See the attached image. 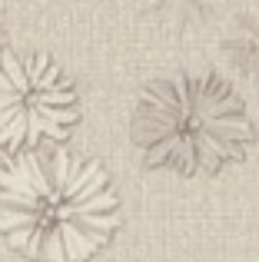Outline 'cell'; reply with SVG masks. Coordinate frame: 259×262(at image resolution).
Segmentation results:
<instances>
[{
	"mask_svg": "<svg viewBox=\"0 0 259 262\" xmlns=\"http://www.w3.org/2000/svg\"><path fill=\"white\" fill-rule=\"evenodd\" d=\"M117 226L120 199L97 160L33 149L0 173V232L33 262H87Z\"/></svg>",
	"mask_w": 259,
	"mask_h": 262,
	"instance_id": "1",
	"label": "cell"
},
{
	"mask_svg": "<svg viewBox=\"0 0 259 262\" xmlns=\"http://www.w3.org/2000/svg\"><path fill=\"white\" fill-rule=\"evenodd\" d=\"M256 140L246 103L226 77L183 70L149 80L133 110L143 163L176 176H213L240 163Z\"/></svg>",
	"mask_w": 259,
	"mask_h": 262,
	"instance_id": "2",
	"label": "cell"
},
{
	"mask_svg": "<svg viewBox=\"0 0 259 262\" xmlns=\"http://www.w3.org/2000/svg\"><path fill=\"white\" fill-rule=\"evenodd\" d=\"M80 116L70 77L47 53H0V149L33 153L70 136Z\"/></svg>",
	"mask_w": 259,
	"mask_h": 262,
	"instance_id": "3",
	"label": "cell"
},
{
	"mask_svg": "<svg viewBox=\"0 0 259 262\" xmlns=\"http://www.w3.org/2000/svg\"><path fill=\"white\" fill-rule=\"evenodd\" d=\"M220 53L240 80L259 86V7L233 13L220 37Z\"/></svg>",
	"mask_w": 259,
	"mask_h": 262,
	"instance_id": "4",
	"label": "cell"
},
{
	"mask_svg": "<svg viewBox=\"0 0 259 262\" xmlns=\"http://www.w3.org/2000/svg\"><path fill=\"white\" fill-rule=\"evenodd\" d=\"M146 17L169 33H196L223 13L226 0H140Z\"/></svg>",
	"mask_w": 259,
	"mask_h": 262,
	"instance_id": "5",
	"label": "cell"
}]
</instances>
